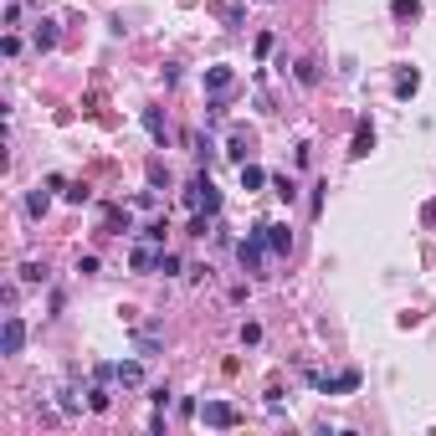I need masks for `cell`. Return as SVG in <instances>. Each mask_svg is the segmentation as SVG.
I'll return each instance as SVG.
<instances>
[{
	"instance_id": "1",
	"label": "cell",
	"mask_w": 436,
	"mask_h": 436,
	"mask_svg": "<svg viewBox=\"0 0 436 436\" xmlns=\"http://www.w3.org/2000/svg\"><path fill=\"white\" fill-rule=\"evenodd\" d=\"M201 421H206L210 431H231L236 421H242V411H236L231 401H206V405H201Z\"/></svg>"
},
{
	"instance_id": "2",
	"label": "cell",
	"mask_w": 436,
	"mask_h": 436,
	"mask_svg": "<svg viewBox=\"0 0 436 436\" xmlns=\"http://www.w3.org/2000/svg\"><path fill=\"white\" fill-rule=\"evenodd\" d=\"M21 349H26V319H21V313H6V328H0V354L10 360V354H21Z\"/></svg>"
},
{
	"instance_id": "3",
	"label": "cell",
	"mask_w": 436,
	"mask_h": 436,
	"mask_svg": "<svg viewBox=\"0 0 436 436\" xmlns=\"http://www.w3.org/2000/svg\"><path fill=\"white\" fill-rule=\"evenodd\" d=\"M236 257H242V267H246V272H257V267H262V257H267V236H262V226H257V231H246V242L236 246Z\"/></svg>"
},
{
	"instance_id": "4",
	"label": "cell",
	"mask_w": 436,
	"mask_h": 436,
	"mask_svg": "<svg viewBox=\"0 0 436 436\" xmlns=\"http://www.w3.org/2000/svg\"><path fill=\"white\" fill-rule=\"evenodd\" d=\"M262 236H267V252H272V257H287V252H293V231L277 226V221H267V226H262Z\"/></svg>"
},
{
	"instance_id": "5",
	"label": "cell",
	"mask_w": 436,
	"mask_h": 436,
	"mask_svg": "<svg viewBox=\"0 0 436 436\" xmlns=\"http://www.w3.org/2000/svg\"><path fill=\"white\" fill-rule=\"evenodd\" d=\"M128 267H134V272H160V252H154V242H139L134 252H128Z\"/></svg>"
},
{
	"instance_id": "6",
	"label": "cell",
	"mask_w": 436,
	"mask_h": 436,
	"mask_svg": "<svg viewBox=\"0 0 436 436\" xmlns=\"http://www.w3.org/2000/svg\"><path fill=\"white\" fill-rule=\"evenodd\" d=\"M324 395H349V390H360V369H344V375H334V380H319Z\"/></svg>"
},
{
	"instance_id": "7",
	"label": "cell",
	"mask_w": 436,
	"mask_h": 436,
	"mask_svg": "<svg viewBox=\"0 0 436 436\" xmlns=\"http://www.w3.org/2000/svg\"><path fill=\"white\" fill-rule=\"evenodd\" d=\"M103 231H108V236H124V231H128V206H103Z\"/></svg>"
},
{
	"instance_id": "8",
	"label": "cell",
	"mask_w": 436,
	"mask_h": 436,
	"mask_svg": "<svg viewBox=\"0 0 436 436\" xmlns=\"http://www.w3.org/2000/svg\"><path fill=\"white\" fill-rule=\"evenodd\" d=\"M144 128H149V139L160 144V149L169 144V124H165V113H160V108H144Z\"/></svg>"
},
{
	"instance_id": "9",
	"label": "cell",
	"mask_w": 436,
	"mask_h": 436,
	"mask_svg": "<svg viewBox=\"0 0 436 436\" xmlns=\"http://www.w3.org/2000/svg\"><path fill=\"white\" fill-rule=\"evenodd\" d=\"M246 149H252V134H246V128H231V139H226V154L236 165H246Z\"/></svg>"
},
{
	"instance_id": "10",
	"label": "cell",
	"mask_w": 436,
	"mask_h": 436,
	"mask_svg": "<svg viewBox=\"0 0 436 436\" xmlns=\"http://www.w3.org/2000/svg\"><path fill=\"white\" fill-rule=\"evenodd\" d=\"M369 149H375V128H369V124H360V128H354V144H349V154H354V160H364Z\"/></svg>"
},
{
	"instance_id": "11",
	"label": "cell",
	"mask_w": 436,
	"mask_h": 436,
	"mask_svg": "<svg viewBox=\"0 0 436 436\" xmlns=\"http://www.w3.org/2000/svg\"><path fill=\"white\" fill-rule=\"evenodd\" d=\"M113 380H118L124 390H139V385H144V364H134V360H128V364H118V375H113Z\"/></svg>"
},
{
	"instance_id": "12",
	"label": "cell",
	"mask_w": 436,
	"mask_h": 436,
	"mask_svg": "<svg viewBox=\"0 0 436 436\" xmlns=\"http://www.w3.org/2000/svg\"><path fill=\"white\" fill-rule=\"evenodd\" d=\"M231 83H236L231 67H210V72H206V92H226Z\"/></svg>"
},
{
	"instance_id": "13",
	"label": "cell",
	"mask_w": 436,
	"mask_h": 436,
	"mask_svg": "<svg viewBox=\"0 0 436 436\" xmlns=\"http://www.w3.org/2000/svg\"><path fill=\"white\" fill-rule=\"evenodd\" d=\"M47 206H51V195H47V190H31V195H26V216H31V221H42V216H47Z\"/></svg>"
},
{
	"instance_id": "14",
	"label": "cell",
	"mask_w": 436,
	"mask_h": 436,
	"mask_svg": "<svg viewBox=\"0 0 436 436\" xmlns=\"http://www.w3.org/2000/svg\"><path fill=\"white\" fill-rule=\"evenodd\" d=\"M267 185V169L262 165H242V190H262Z\"/></svg>"
},
{
	"instance_id": "15",
	"label": "cell",
	"mask_w": 436,
	"mask_h": 436,
	"mask_svg": "<svg viewBox=\"0 0 436 436\" xmlns=\"http://www.w3.org/2000/svg\"><path fill=\"white\" fill-rule=\"evenodd\" d=\"M416 87H421V72H416V67H401V77H395V92H401V98H411Z\"/></svg>"
},
{
	"instance_id": "16",
	"label": "cell",
	"mask_w": 436,
	"mask_h": 436,
	"mask_svg": "<svg viewBox=\"0 0 436 436\" xmlns=\"http://www.w3.org/2000/svg\"><path fill=\"white\" fill-rule=\"evenodd\" d=\"M57 47V21H42L36 26V51H51Z\"/></svg>"
},
{
	"instance_id": "17",
	"label": "cell",
	"mask_w": 436,
	"mask_h": 436,
	"mask_svg": "<svg viewBox=\"0 0 436 436\" xmlns=\"http://www.w3.org/2000/svg\"><path fill=\"white\" fill-rule=\"evenodd\" d=\"M272 195H277V201H287V206H293V201H298V185L287 180V175H277V180H272Z\"/></svg>"
},
{
	"instance_id": "18",
	"label": "cell",
	"mask_w": 436,
	"mask_h": 436,
	"mask_svg": "<svg viewBox=\"0 0 436 436\" xmlns=\"http://www.w3.org/2000/svg\"><path fill=\"white\" fill-rule=\"evenodd\" d=\"M165 231H169L165 221H149V226H144L139 236H144V242H154V246H165Z\"/></svg>"
},
{
	"instance_id": "19",
	"label": "cell",
	"mask_w": 436,
	"mask_h": 436,
	"mask_svg": "<svg viewBox=\"0 0 436 436\" xmlns=\"http://www.w3.org/2000/svg\"><path fill=\"white\" fill-rule=\"evenodd\" d=\"M57 405H62L67 416H77V411H83V401H77V390H57Z\"/></svg>"
},
{
	"instance_id": "20",
	"label": "cell",
	"mask_w": 436,
	"mask_h": 436,
	"mask_svg": "<svg viewBox=\"0 0 436 436\" xmlns=\"http://www.w3.org/2000/svg\"><path fill=\"white\" fill-rule=\"evenodd\" d=\"M21 283H47V267H42V262H26V267H21Z\"/></svg>"
},
{
	"instance_id": "21",
	"label": "cell",
	"mask_w": 436,
	"mask_h": 436,
	"mask_svg": "<svg viewBox=\"0 0 436 436\" xmlns=\"http://www.w3.org/2000/svg\"><path fill=\"white\" fill-rule=\"evenodd\" d=\"M160 277H180V257L175 252H160Z\"/></svg>"
},
{
	"instance_id": "22",
	"label": "cell",
	"mask_w": 436,
	"mask_h": 436,
	"mask_svg": "<svg viewBox=\"0 0 436 436\" xmlns=\"http://www.w3.org/2000/svg\"><path fill=\"white\" fill-rule=\"evenodd\" d=\"M298 83L313 87V83H319V67H313V62H298Z\"/></svg>"
},
{
	"instance_id": "23",
	"label": "cell",
	"mask_w": 436,
	"mask_h": 436,
	"mask_svg": "<svg viewBox=\"0 0 436 436\" xmlns=\"http://www.w3.org/2000/svg\"><path fill=\"white\" fill-rule=\"evenodd\" d=\"M390 10H395V16H421V0H395Z\"/></svg>"
},
{
	"instance_id": "24",
	"label": "cell",
	"mask_w": 436,
	"mask_h": 436,
	"mask_svg": "<svg viewBox=\"0 0 436 436\" xmlns=\"http://www.w3.org/2000/svg\"><path fill=\"white\" fill-rule=\"evenodd\" d=\"M216 16H221V21H231V26H236V21H242V6H216Z\"/></svg>"
},
{
	"instance_id": "25",
	"label": "cell",
	"mask_w": 436,
	"mask_h": 436,
	"mask_svg": "<svg viewBox=\"0 0 436 436\" xmlns=\"http://www.w3.org/2000/svg\"><path fill=\"white\" fill-rule=\"evenodd\" d=\"M77 272H83V277H98V257H77Z\"/></svg>"
},
{
	"instance_id": "26",
	"label": "cell",
	"mask_w": 436,
	"mask_h": 436,
	"mask_svg": "<svg viewBox=\"0 0 436 436\" xmlns=\"http://www.w3.org/2000/svg\"><path fill=\"white\" fill-rule=\"evenodd\" d=\"M92 201V190H83V185H77V190H67V206H87Z\"/></svg>"
}]
</instances>
